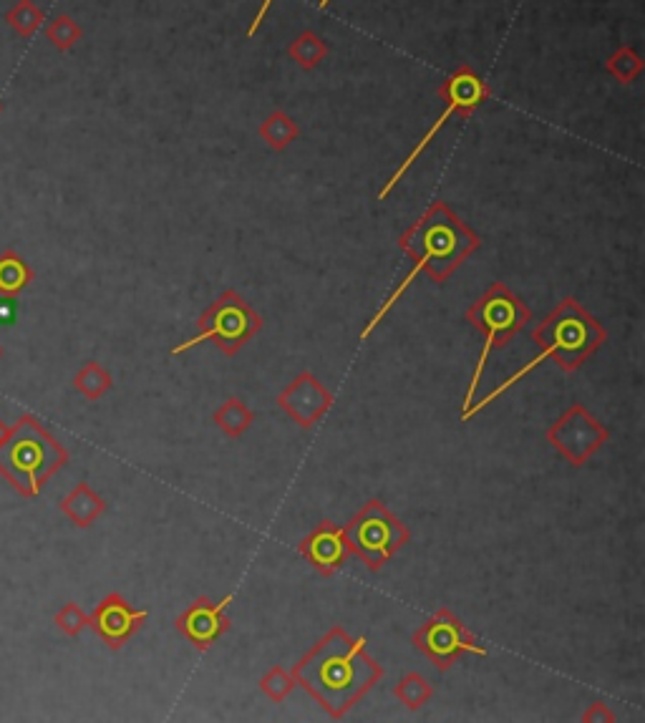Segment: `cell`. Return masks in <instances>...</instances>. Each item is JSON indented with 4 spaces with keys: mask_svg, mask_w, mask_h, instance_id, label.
I'll return each mask as SVG.
<instances>
[{
    "mask_svg": "<svg viewBox=\"0 0 645 723\" xmlns=\"http://www.w3.org/2000/svg\"><path fill=\"white\" fill-rule=\"evenodd\" d=\"M328 3H331V0H320V8H326Z\"/></svg>",
    "mask_w": 645,
    "mask_h": 723,
    "instance_id": "obj_32",
    "label": "cell"
},
{
    "mask_svg": "<svg viewBox=\"0 0 645 723\" xmlns=\"http://www.w3.org/2000/svg\"><path fill=\"white\" fill-rule=\"evenodd\" d=\"M61 512L66 514L76 527H91V524L106 512V502L89 484L81 482L61 499Z\"/></svg>",
    "mask_w": 645,
    "mask_h": 723,
    "instance_id": "obj_15",
    "label": "cell"
},
{
    "mask_svg": "<svg viewBox=\"0 0 645 723\" xmlns=\"http://www.w3.org/2000/svg\"><path fill=\"white\" fill-rule=\"evenodd\" d=\"M300 129L298 124L293 121V116L285 114V111L275 109L273 114H268V119L260 124V137H263V142L268 144L273 152H285V149L290 147V144L298 139Z\"/></svg>",
    "mask_w": 645,
    "mask_h": 723,
    "instance_id": "obj_18",
    "label": "cell"
},
{
    "mask_svg": "<svg viewBox=\"0 0 645 723\" xmlns=\"http://www.w3.org/2000/svg\"><path fill=\"white\" fill-rule=\"evenodd\" d=\"M16 320V303L13 298H0V325H11Z\"/></svg>",
    "mask_w": 645,
    "mask_h": 723,
    "instance_id": "obj_29",
    "label": "cell"
},
{
    "mask_svg": "<svg viewBox=\"0 0 645 723\" xmlns=\"http://www.w3.org/2000/svg\"><path fill=\"white\" fill-rule=\"evenodd\" d=\"M273 3H275V0H265L263 8H260V11H257L255 21H252V26H250V31H247V33H250V36H255L257 28H260V23H263V18L268 16V11H270V6H273Z\"/></svg>",
    "mask_w": 645,
    "mask_h": 723,
    "instance_id": "obj_30",
    "label": "cell"
},
{
    "mask_svg": "<svg viewBox=\"0 0 645 723\" xmlns=\"http://www.w3.org/2000/svg\"><path fill=\"white\" fill-rule=\"evenodd\" d=\"M399 247L416 262L419 273H426L434 283H446L451 273L477 252L479 237L444 200H436L401 235Z\"/></svg>",
    "mask_w": 645,
    "mask_h": 723,
    "instance_id": "obj_2",
    "label": "cell"
},
{
    "mask_svg": "<svg viewBox=\"0 0 645 723\" xmlns=\"http://www.w3.org/2000/svg\"><path fill=\"white\" fill-rule=\"evenodd\" d=\"M605 69H608V74L615 76L620 84H633V81L643 74V58L635 53V48L620 46L618 51L608 58Z\"/></svg>",
    "mask_w": 645,
    "mask_h": 723,
    "instance_id": "obj_23",
    "label": "cell"
},
{
    "mask_svg": "<svg viewBox=\"0 0 645 723\" xmlns=\"http://www.w3.org/2000/svg\"><path fill=\"white\" fill-rule=\"evenodd\" d=\"M53 623H56V628L61 630L63 635H69V638H79L81 630L89 628V615L81 610L79 603H66L56 613Z\"/></svg>",
    "mask_w": 645,
    "mask_h": 723,
    "instance_id": "obj_26",
    "label": "cell"
},
{
    "mask_svg": "<svg viewBox=\"0 0 645 723\" xmlns=\"http://www.w3.org/2000/svg\"><path fill=\"white\" fill-rule=\"evenodd\" d=\"M288 53H290V58L298 63L300 69L313 71L315 66H320V63L326 61L328 46L315 31H303L298 38H295V41H290Z\"/></svg>",
    "mask_w": 645,
    "mask_h": 723,
    "instance_id": "obj_19",
    "label": "cell"
},
{
    "mask_svg": "<svg viewBox=\"0 0 645 723\" xmlns=\"http://www.w3.org/2000/svg\"><path fill=\"white\" fill-rule=\"evenodd\" d=\"M394 696L401 706H406L409 711H419L421 706L431 701L434 696V686L426 681L421 673H406L399 683L394 686Z\"/></svg>",
    "mask_w": 645,
    "mask_h": 723,
    "instance_id": "obj_21",
    "label": "cell"
},
{
    "mask_svg": "<svg viewBox=\"0 0 645 723\" xmlns=\"http://www.w3.org/2000/svg\"><path fill=\"white\" fill-rule=\"evenodd\" d=\"M111 386H114V378H111V373L96 361L86 363L74 378V388L89 401H99L101 396H106V393L111 391Z\"/></svg>",
    "mask_w": 645,
    "mask_h": 723,
    "instance_id": "obj_20",
    "label": "cell"
},
{
    "mask_svg": "<svg viewBox=\"0 0 645 723\" xmlns=\"http://www.w3.org/2000/svg\"><path fill=\"white\" fill-rule=\"evenodd\" d=\"M11 436H13V426H8L6 421L0 419V449L6 446V441L11 439Z\"/></svg>",
    "mask_w": 645,
    "mask_h": 723,
    "instance_id": "obj_31",
    "label": "cell"
},
{
    "mask_svg": "<svg viewBox=\"0 0 645 723\" xmlns=\"http://www.w3.org/2000/svg\"><path fill=\"white\" fill-rule=\"evenodd\" d=\"M290 673L333 718L346 716L383 678V668L368 655L366 638H353L341 625L328 630Z\"/></svg>",
    "mask_w": 645,
    "mask_h": 723,
    "instance_id": "obj_1",
    "label": "cell"
},
{
    "mask_svg": "<svg viewBox=\"0 0 645 723\" xmlns=\"http://www.w3.org/2000/svg\"><path fill=\"white\" fill-rule=\"evenodd\" d=\"M147 618V610H134L119 593H109L89 615V628L104 640L106 648L119 650L137 635Z\"/></svg>",
    "mask_w": 645,
    "mask_h": 723,
    "instance_id": "obj_12",
    "label": "cell"
},
{
    "mask_svg": "<svg viewBox=\"0 0 645 723\" xmlns=\"http://www.w3.org/2000/svg\"><path fill=\"white\" fill-rule=\"evenodd\" d=\"M610 439L608 429L590 414L585 406L572 404L555 424L547 429V441L555 446L557 454L572 464V467H583L590 462V456L605 446Z\"/></svg>",
    "mask_w": 645,
    "mask_h": 723,
    "instance_id": "obj_10",
    "label": "cell"
},
{
    "mask_svg": "<svg viewBox=\"0 0 645 723\" xmlns=\"http://www.w3.org/2000/svg\"><path fill=\"white\" fill-rule=\"evenodd\" d=\"M532 320V310L527 308L525 300L514 293L512 288H507L504 283H494L482 298L474 300L467 310V323H472V328H477L484 336V348L479 353L477 368H474L472 383H469L467 399H464V411L472 406L474 393H477L479 381H482V373L487 368L489 356H492L497 348L507 346L517 333L525 328Z\"/></svg>",
    "mask_w": 645,
    "mask_h": 723,
    "instance_id": "obj_5",
    "label": "cell"
},
{
    "mask_svg": "<svg viewBox=\"0 0 645 723\" xmlns=\"http://www.w3.org/2000/svg\"><path fill=\"white\" fill-rule=\"evenodd\" d=\"M583 721H615V713L610 711L605 703H593V706L583 713Z\"/></svg>",
    "mask_w": 645,
    "mask_h": 723,
    "instance_id": "obj_28",
    "label": "cell"
},
{
    "mask_svg": "<svg viewBox=\"0 0 645 723\" xmlns=\"http://www.w3.org/2000/svg\"><path fill=\"white\" fill-rule=\"evenodd\" d=\"M416 278H419V270H416V268H414V270H411V273H409V275H406V278H404V283H401V285H399V288H396V290H394V293H391V295H389V300H386V303H383V305H381V310H378V313H376V315H373V318H371V323H368V325H366V328H363V333H361V341H366V338H368V336H371V333H373V331H376V325H378V323H381V320H383V315L389 313V310H391V308H394V305H396V303H399V298H401V295H404V293H406V290H409V288H411V283H414V280H416Z\"/></svg>",
    "mask_w": 645,
    "mask_h": 723,
    "instance_id": "obj_27",
    "label": "cell"
},
{
    "mask_svg": "<svg viewBox=\"0 0 645 723\" xmlns=\"http://www.w3.org/2000/svg\"><path fill=\"white\" fill-rule=\"evenodd\" d=\"M18 439H8L6 451L0 449V474L23 494L38 497L48 477L69 462V451L63 449L41 426L36 416L26 414L18 419Z\"/></svg>",
    "mask_w": 645,
    "mask_h": 723,
    "instance_id": "obj_3",
    "label": "cell"
},
{
    "mask_svg": "<svg viewBox=\"0 0 645 723\" xmlns=\"http://www.w3.org/2000/svg\"><path fill=\"white\" fill-rule=\"evenodd\" d=\"M200 333L192 336L189 341L179 343L172 348V356L187 353L189 348L200 346V343L212 341L225 356H235L245 343H250L257 333L263 331V318L250 308L245 298L235 290H225L205 313L197 320Z\"/></svg>",
    "mask_w": 645,
    "mask_h": 723,
    "instance_id": "obj_7",
    "label": "cell"
},
{
    "mask_svg": "<svg viewBox=\"0 0 645 723\" xmlns=\"http://www.w3.org/2000/svg\"><path fill=\"white\" fill-rule=\"evenodd\" d=\"M605 338L608 333L603 331V325L575 298H562L532 331V341L540 346L542 356L552 358L567 373L583 366L603 346Z\"/></svg>",
    "mask_w": 645,
    "mask_h": 723,
    "instance_id": "obj_4",
    "label": "cell"
},
{
    "mask_svg": "<svg viewBox=\"0 0 645 723\" xmlns=\"http://www.w3.org/2000/svg\"><path fill=\"white\" fill-rule=\"evenodd\" d=\"M46 21V13L33 3V0H18L16 6L6 13V23L18 33L21 38H33L38 28Z\"/></svg>",
    "mask_w": 645,
    "mask_h": 723,
    "instance_id": "obj_22",
    "label": "cell"
},
{
    "mask_svg": "<svg viewBox=\"0 0 645 723\" xmlns=\"http://www.w3.org/2000/svg\"><path fill=\"white\" fill-rule=\"evenodd\" d=\"M33 283V270L16 250L0 252V298L16 300Z\"/></svg>",
    "mask_w": 645,
    "mask_h": 723,
    "instance_id": "obj_16",
    "label": "cell"
},
{
    "mask_svg": "<svg viewBox=\"0 0 645 723\" xmlns=\"http://www.w3.org/2000/svg\"><path fill=\"white\" fill-rule=\"evenodd\" d=\"M411 640L414 648L426 655L441 673L449 671L464 653L487 655V648L479 643L477 635L446 608H439L424 625H419Z\"/></svg>",
    "mask_w": 645,
    "mask_h": 723,
    "instance_id": "obj_9",
    "label": "cell"
},
{
    "mask_svg": "<svg viewBox=\"0 0 645 723\" xmlns=\"http://www.w3.org/2000/svg\"><path fill=\"white\" fill-rule=\"evenodd\" d=\"M278 406L295 424L310 429L333 409V393L313 373L303 371L278 393Z\"/></svg>",
    "mask_w": 645,
    "mask_h": 723,
    "instance_id": "obj_13",
    "label": "cell"
},
{
    "mask_svg": "<svg viewBox=\"0 0 645 723\" xmlns=\"http://www.w3.org/2000/svg\"><path fill=\"white\" fill-rule=\"evenodd\" d=\"M295 678L290 671H283L280 666L270 668L263 678H260V691L270 698L273 703H283L290 693L295 691Z\"/></svg>",
    "mask_w": 645,
    "mask_h": 723,
    "instance_id": "obj_25",
    "label": "cell"
},
{
    "mask_svg": "<svg viewBox=\"0 0 645 723\" xmlns=\"http://www.w3.org/2000/svg\"><path fill=\"white\" fill-rule=\"evenodd\" d=\"M212 419H215L217 429H220L225 436H230V439H240V436L255 424V414H252L250 406H247L242 399H235V396L227 399L225 404L215 411Z\"/></svg>",
    "mask_w": 645,
    "mask_h": 723,
    "instance_id": "obj_17",
    "label": "cell"
},
{
    "mask_svg": "<svg viewBox=\"0 0 645 723\" xmlns=\"http://www.w3.org/2000/svg\"><path fill=\"white\" fill-rule=\"evenodd\" d=\"M298 552L313 565V570L320 572L323 577L336 575V572L346 565L348 555H351L346 545V537H343V530L338 524H333L331 519H323L308 537H303V542L298 545Z\"/></svg>",
    "mask_w": 645,
    "mask_h": 723,
    "instance_id": "obj_14",
    "label": "cell"
},
{
    "mask_svg": "<svg viewBox=\"0 0 645 723\" xmlns=\"http://www.w3.org/2000/svg\"><path fill=\"white\" fill-rule=\"evenodd\" d=\"M81 36H84V31L71 16L53 18L51 26L46 28V38L56 51H71L81 41Z\"/></svg>",
    "mask_w": 645,
    "mask_h": 723,
    "instance_id": "obj_24",
    "label": "cell"
},
{
    "mask_svg": "<svg viewBox=\"0 0 645 723\" xmlns=\"http://www.w3.org/2000/svg\"><path fill=\"white\" fill-rule=\"evenodd\" d=\"M439 96H441V101H444V111H441V116L436 119V124L426 131L424 137H421V142L416 144L414 152L406 157V162L396 169L394 177L386 182V187L378 192V200H386V197L394 192L396 184H399L401 179H404V174L414 167V162L421 157V154H424V149H429V144L434 142V137L439 134V129L451 119V116L457 114V116H462V119L472 116L474 109L482 106L484 101L492 96V89H489L487 81H484L482 76L472 69V66H459V69L439 86Z\"/></svg>",
    "mask_w": 645,
    "mask_h": 723,
    "instance_id": "obj_8",
    "label": "cell"
},
{
    "mask_svg": "<svg viewBox=\"0 0 645 723\" xmlns=\"http://www.w3.org/2000/svg\"><path fill=\"white\" fill-rule=\"evenodd\" d=\"M0 111H3V104H0Z\"/></svg>",
    "mask_w": 645,
    "mask_h": 723,
    "instance_id": "obj_33",
    "label": "cell"
},
{
    "mask_svg": "<svg viewBox=\"0 0 645 723\" xmlns=\"http://www.w3.org/2000/svg\"><path fill=\"white\" fill-rule=\"evenodd\" d=\"M235 600V595H225L222 600H210V598H197L182 610V615L177 618V633L182 635L184 640L195 645L197 650H210L222 635L230 630V618H227V605Z\"/></svg>",
    "mask_w": 645,
    "mask_h": 723,
    "instance_id": "obj_11",
    "label": "cell"
},
{
    "mask_svg": "<svg viewBox=\"0 0 645 723\" xmlns=\"http://www.w3.org/2000/svg\"><path fill=\"white\" fill-rule=\"evenodd\" d=\"M0 353H3V351H0Z\"/></svg>",
    "mask_w": 645,
    "mask_h": 723,
    "instance_id": "obj_34",
    "label": "cell"
},
{
    "mask_svg": "<svg viewBox=\"0 0 645 723\" xmlns=\"http://www.w3.org/2000/svg\"><path fill=\"white\" fill-rule=\"evenodd\" d=\"M343 537L351 555H356L371 572L381 570L396 552L409 545L411 532L381 499L363 504L348 524Z\"/></svg>",
    "mask_w": 645,
    "mask_h": 723,
    "instance_id": "obj_6",
    "label": "cell"
}]
</instances>
